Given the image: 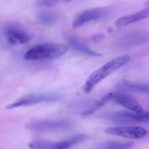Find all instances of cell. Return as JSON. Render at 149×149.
I'll return each mask as SVG.
<instances>
[{"label":"cell","instance_id":"8","mask_svg":"<svg viewBox=\"0 0 149 149\" xmlns=\"http://www.w3.org/2000/svg\"><path fill=\"white\" fill-rule=\"evenodd\" d=\"M113 99L116 102L127 109L137 113H143L144 110L133 97L121 92L113 93Z\"/></svg>","mask_w":149,"mask_h":149},{"label":"cell","instance_id":"10","mask_svg":"<svg viewBox=\"0 0 149 149\" xmlns=\"http://www.w3.org/2000/svg\"><path fill=\"white\" fill-rule=\"evenodd\" d=\"M65 39L71 47L76 51L91 56L98 57L102 56L101 54L91 49L85 43L75 36L67 35L65 36Z\"/></svg>","mask_w":149,"mask_h":149},{"label":"cell","instance_id":"1","mask_svg":"<svg viewBox=\"0 0 149 149\" xmlns=\"http://www.w3.org/2000/svg\"><path fill=\"white\" fill-rule=\"evenodd\" d=\"M130 57L128 55H123L113 59L100 68L92 73L86 80L83 86L85 94L90 93L98 83L107 77L116 72L128 63Z\"/></svg>","mask_w":149,"mask_h":149},{"label":"cell","instance_id":"17","mask_svg":"<svg viewBox=\"0 0 149 149\" xmlns=\"http://www.w3.org/2000/svg\"><path fill=\"white\" fill-rule=\"evenodd\" d=\"M146 39V36L139 33H131L125 36L123 41H126L127 44L140 43Z\"/></svg>","mask_w":149,"mask_h":149},{"label":"cell","instance_id":"6","mask_svg":"<svg viewBox=\"0 0 149 149\" xmlns=\"http://www.w3.org/2000/svg\"><path fill=\"white\" fill-rule=\"evenodd\" d=\"M112 11L108 8H99L84 11L78 15L74 20L73 27L77 28L91 21L102 20L110 17Z\"/></svg>","mask_w":149,"mask_h":149},{"label":"cell","instance_id":"16","mask_svg":"<svg viewBox=\"0 0 149 149\" xmlns=\"http://www.w3.org/2000/svg\"><path fill=\"white\" fill-rule=\"evenodd\" d=\"M54 142L47 140H37L29 144V147L33 149H53Z\"/></svg>","mask_w":149,"mask_h":149},{"label":"cell","instance_id":"9","mask_svg":"<svg viewBox=\"0 0 149 149\" xmlns=\"http://www.w3.org/2000/svg\"><path fill=\"white\" fill-rule=\"evenodd\" d=\"M115 88L119 91L148 94L149 85L148 83H136L127 81H122L117 84Z\"/></svg>","mask_w":149,"mask_h":149},{"label":"cell","instance_id":"14","mask_svg":"<svg viewBox=\"0 0 149 149\" xmlns=\"http://www.w3.org/2000/svg\"><path fill=\"white\" fill-rule=\"evenodd\" d=\"M113 93H108L101 97L100 100L96 102L89 109L85 111L82 113L83 116H87L95 113L97 111L102 108L106 102L113 99Z\"/></svg>","mask_w":149,"mask_h":149},{"label":"cell","instance_id":"11","mask_svg":"<svg viewBox=\"0 0 149 149\" xmlns=\"http://www.w3.org/2000/svg\"><path fill=\"white\" fill-rule=\"evenodd\" d=\"M149 16V9L147 8L134 14L121 17L117 20L116 24L118 27H123L133 22L146 19Z\"/></svg>","mask_w":149,"mask_h":149},{"label":"cell","instance_id":"12","mask_svg":"<svg viewBox=\"0 0 149 149\" xmlns=\"http://www.w3.org/2000/svg\"><path fill=\"white\" fill-rule=\"evenodd\" d=\"M87 136L81 134L77 135L70 139L54 143L53 149H64L70 148L73 146L85 141Z\"/></svg>","mask_w":149,"mask_h":149},{"label":"cell","instance_id":"5","mask_svg":"<svg viewBox=\"0 0 149 149\" xmlns=\"http://www.w3.org/2000/svg\"><path fill=\"white\" fill-rule=\"evenodd\" d=\"M149 113H137L126 111H117L104 113L102 115L104 119L120 124L148 123Z\"/></svg>","mask_w":149,"mask_h":149},{"label":"cell","instance_id":"15","mask_svg":"<svg viewBox=\"0 0 149 149\" xmlns=\"http://www.w3.org/2000/svg\"><path fill=\"white\" fill-rule=\"evenodd\" d=\"M8 37H11L14 39L17 43L25 44L30 41L31 38L27 34L14 29H9L7 32Z\"/></svg>","mask_w":149,"mask_h":149},{"label":"cell","instance_id":"3","mask_svg":"<svg viewBox=\"0 0 149 149\" xmlns=\"http://www.w3.org/2000/svg\"><path fill=\"white\" fill-rule=\"evenodd\" d=\"M64 96L58 92H47L29 94L21 97L6 107L11 109L19 107H26L45 102H54L62 99Z\"/></svg>","mask_w":149,"mask_h":149},{"label":"cell","instance_id":"19","mask_svg":"<svg viewBox=\"0 0 149 149\" xmlns=\"http://www.w3.org/2000/svg\"><path fill=\"white\" fill-rule=\"evenodd\" d=\"M65 1H70L71 0H65Z\"/></svg>","mask_w":149,"mask_h":149},{"label":"cell","instance_id":"4","mask_svg":"<svg viewBox=\"0 0 149 149\" xmlns=\"http://www.w3.org/2000/svg\"><path fill=\"white\" fill-rule=\"evenodd\" d=\"M26 127L28 130L36 131H68L74 129V123L69 118L56 120H38L29 123Z\"/></svg>","mask_w":149,"mask_h":149},{"label":"cell","instance_id":"7","mask_svg":"<svg viewBox=\"0 0 149 149\" xmlns=\"http://www.w3.org/2000/svg\"><path fill=\"white\" fill-rule=\"evenodd\" d=\"M105 133L127 139H139L146 136L148 132L145 129L136 126H117L106 129Z\"/></svg>","mask_w":149,"mask_h":149},{"label":"cell","instance_id":"13","mask_svg":"<svg viewBox=\"0 0 149 149\" xmlns=\"http://www.w3.org/2000/svg\"><path fill=\"white\" fill-rule=\"evenodd\" d=\"M134 145V143L132 141L123 143L116 140H109L101 143L99 146L104 149H127L132 148Z\"/></svg>","mask_w":149,"mask_h":149},{"label":"cell","instance_id":"18","mask_svg":"<svg viewBox=\"0 0 149 149\" xmlns=\"http://www.w3.org/2000/svg\"><path fill=\"white\" fill-rule=\"evenodd\" d=\"M105 37V34L103 33L95 34L91 36V39L94 41L98 42L103 40Z\"/></svg>","mask_w":149,"mask_h":149},{"label":"cell","instance_id":"2","mask_svg":"<svg viewBox=\"0 0 149 149\" xmlns=\"http://www.w3.org/2000/svg\"><path fill=\"white\" fill-rule=\"evenodd\" d=\"M68 50V47L67 45L47 42L33 47L26 53L24 58L29 61L58 59Z\"/></svg>","mask_w":149,"mask_h":149}]
</instances>
